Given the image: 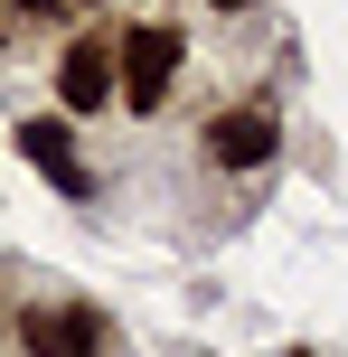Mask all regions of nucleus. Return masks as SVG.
<instances>
[{
  "label": "nucleus",
  "mask_w": 348,
  "mask_h": 357,
  "mask_svg": "<svg viewBox=\"0 0 348 357\" xmlns=\"http://www.w3.org/2000/svg\"><path fill=\"white\" fill-rule=\"evenodd\" d=\"M56 104L66 113H104L113 104V38H66V56H56Z\"/></svg>",
  "instance_id": "20e7f679"
},
{
  "label": "nucleus",
  "mask_w": 348,
  "mask_h": 357,
  "mask_svg": "<svg viewBox=\"0 0 348 357\" xmlns=\"http://www.w3.org/2000/svg\"><path fill=\"white\" fill-rule=\"evenodd\" d=\"M282 357H311V348H282Z\"/></svg>",
  "instance_id": "6e6552de"
},
{
  "label": "nucleus",
  "mask_w": 348,
  "mask_h": 357,
  "mask_svg": "<svg viewBox=\"0 0 348 357\" xmlns=\"http://www.w3.org/2000/svg\"><path fill=\"white\" fill-rule=\"evenodd\" d=\"M19 151H29V160L47 169L66 197H94V169L75 160V132H66V113H38V123H19Z\"/></svg>",
  "instance_id": "39448f33"
},
{
  "label": "nucleus",
  "mask_w": 348,
  "mask_h": 357,
  "mask_svg": "<svg viewBox=\"0 0 348 357\" xmlns=\"http://www.w3.org/2000/svg\"><path fill=\"white\" fill-rule=\"evenodd\" d=\"M10 10H19V19H56V0H10Z\"/></svg>",
  "instance_id": "423d86ee"
},
{
  "label": "nucleus",
  "mask_w": 348,
  "mask_h": 357,
  "mask_svg": "<svg viewBox=\"0 0 348 357\" xmlns=\"http://www.w3.org/2000/svg\"><path fill=\"white\" fill-rule=\"evenodd\" d=\"M19 357H113V329L85 301H29L19 310Z\"/></svg>",
  "instance_id": "f03ea898"
},
{
  "label": "nucleus",
  "mask_w": 348,
  "mask_h": 357,
  "mask_svg": "<svg viewBox=\"0 0 348 357\" xmlns=\"http://www.w3.org/2000/svg\"><path fill=\"white\" fill-rule=\"evenodd\" d=\"M207 160H217V169H273V160H282V123H273L264 104L217 113V123H207Z\"/></svg>",
  "instance_id": "7ed1b4c3"
},
{
  "label": "nucleus",
  "mask_w": 348,
  "mask_h": 357,
  "mask_svg": "<svg viewBox=\"0 0 348 357\" xmlns=\"http://www.w3.org/2000/svg\"><path fill=\"white\" fill-rule=\"evenodd\" d=\"M207 10H255V0H207Z\"/></svg>",
  "instance_id": "0eeeda50"
},
{
  "label": "nucleus",
  "mask_w": 348,
  "mask_h": 357,
  "mask_svg": "<svg viewBox=\"0 0 348 357\" xmlns=\"http://www.w3.org/2000/svg\"><path fill=\"white\" fill-rule=\"evenodd\" d=\"M179 56H188V38L169 29V19H142V29L113 47V94H123L132 113H160V94L179 85Z\"/></svg>",
  "instance_id": "f257e3e1"
}]
</instances>
